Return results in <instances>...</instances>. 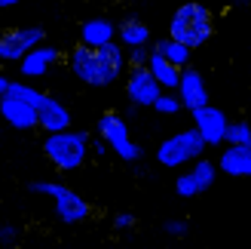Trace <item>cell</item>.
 Masks as SVG:
<instances>
[{
  "mask_svg": "<svg viewBox=\"0 0 251 249\" xmlns=\"http://www.w3.org/2000/svg\"><path fill=\"white\" fill-rule=\"evenodd\" d=\"M92 154V135L86 129H58L43 135V157L52 163L58 172H74L80 169Z\"/></svg>",
  "mask_w": 251,
  "mask_h": 249,
  "instance_id": "1",
  "label": "cell"
},
{
  "mask_svg": "<svg viewBox=\"0 0 251 249\" xmlns=\"http://www.w3.org/2000/svg\"><path fill=\"white\" fill-rule=\"evenodd\" d=\"M169 34L175 40L187 43L190 49L205 46L211 37H215V12L199 0H187L175 9V16L169 22Z\"/></svg>",
  "mask_w": 251,
  "mask_h": 249,
  "instance_id": "2",
  "label": "cell"
},
{
  "mask_svg": "<svg viewBox=\"0 0 251 249\" xmlns=\"http://www.w3.org/2000/svg\"><path fill=\"white\" fill-rule=\"evenodd\" d=\"M28 191L52 197V209H55V218L61 221V225H83V221H89V216H92L89 200H86L83 194H77L74 188H68V185L37 179V182L28 185Z\"/></svg>",
  "mask_w": 251,
  "mask_h": 249,
  "instance_id": "3",
  "label": "cell"
},
{
  "mask_svg": "<svg viewBox=\"0 0 251 249\" xmlns=\"http://www.w3.org/2000/svg\"><path fill=\"white\" fill-rule=\"evenodd\" d=\"M205 148H208V142L199 135L196 126L181 129V132L169 135L166 142H159V148H156V163L166 166V169H181V166L190 163V160L205 157Z\"/></svg>",
  "mask_w": 251,
  "mask_h": 249,
  "instance_id": "4",
  "label": "cell"
},
{
  "mask_svg": "<svg viewBox=\"0 0 251 249\" xmlns=\"http://www.w3.org/2000/svg\"><path fill=\"white\" fill-rule=\"evenodd\" d=\"M95 135H101V139L110 145V151H114L120 160H126V163H138L141 154H144L141 145L132 139L129 123H126V117L120 114V111H104V114H98Z\"/></svg>",
  "mask_w": 251,
  "mask_h": 249,
  "instance_id": "5",
  "label": "cell"
},
{
  "mask_svg": "<svg viewBox=\"0 0 251 249\" xmlns=\"http://www.w3.org/2000/svg\"><path fill=\"white\" fill-rule=\"evenodd\" d=\"M43 37H46V31L40 28V25L6 28L3 34H0V62H6V65H19L34 46L43 43Z\"/></svg>",
  "mask_w": 251,
  "mask_h": 249,
  "instance_id": "6",
  "label": "cell"
},
{
  "mask_svg": "<svg viewBox=\"0 0 251 249\" xmlns=\"http://www.w3.org/2000/svg\"><path fill=\"white\" fill-rule=\"evenodd\" d=\"M218 172L221 166L215 163V160H205V157H199L190 163V169H184L178 179H175V194L184 197V200H190V197H199V194H205L211 185H215L218 179Z\"/></svg>",
  "mask_w": 251,
  "mask_h": 249,
  "instance_id": "7",
  "label": "cell"
},
{
  "mask_svg": "<svg viewBox=\"0 0 251 249\" xmlns=\"http://www.w3.org/2000/svg\"><path fill=\"white\" fill-rule=\"evenodd\" d=\"M162 95V83L150 74V68H129L126 74V98L138 108H153V102Z\"/></svg>",
  "mask_w": 251,
  "mask_h": 249,
  "instance_id": "8",
  "label": "cell"
},
{
  "mask_svg": "<svg viewBox=\"0 0 251 249\" xmlns=\"http://www.w3.org/2000/svg\"><path fill=\"white\" fill-rule=\"evenodd\" d=\"M190 117H193V126L199 129V135L208 142V148L227 145V126H230V120H227V114H224L221 108H215V105L208 102L202 108L190 111Z\"/></svg>",
  "mask_w": 251,
  "mask_h": 249,
  "instance_id": "9",
  "label": "cell"
},
{
  "mask_svg": "<svg viewBox=\"0 0 251 249\" xmlns=\"http://www.w3.org/2000/svg\"><path fill=\"white\" fill-rule=\"evenodd\" d=\"M0 120L16 132H31V129H37V105L6 93L0 98Z\"/></svg>",
  "mask_w": 251,
  "mask_h": 249,
  "instance_id": "10",
  "label": "cell"
},
{
  "mask_svg": "<svg viewBox=\"0 0 251 249\" xmlns=\"http://www.w3.org/2000/svg\"><path fill=\"white\" fill-rule=\"evenodd\" d=\"M95 56H98V68H101V83L104 86L117 83L120 77L129 74V53H126V46L120 40H110L104 46H98Z\"/></svg>",
  "mask_w": 251,
  "mask_h": 249,
  "instance_id": "11",
  "label": "cell"
},
{
  "mask_svg": "<svg viewBox=\"0 0 251 249\" xmlns=\"http://www.w3.org/2000/svg\"><path fill=\"white\" fill-rule=\"evenodd\" d=\"M68 68H71V74L77 77L80 83H86V86H104L101 83V68H98V56H95V49L92 46H86V43H77L68 53Z\"/></svg>",
  "mask_w": 251,
  "mask_h": 249,
  "instance_id": "12",
  "label": "cell"
},
{
  "mask_svg": "<svg viewBox=\"0 0 251 249\" xmlns=\"http://www.w3.org/2000/svg\"><path fill=\"white\" fill-rule=\"evenodd\" d=\"M175 93L181 95L184 111H196V108L208 105V83L202 77V71H196L193 65H187L181 71V83H178V90H175Z\"/></svg>",
  "mask_w": 251,
  "mask_h": 249,
  "instance_id": "13",
  "label": "cell"
},
{
  "mask_svg": "<svg viewBox=\"0 0 251 249\" xmlns=\"http://www.w3.org/2000/svg\"><path fill=\"white\" fill-rule=\"evenodd\" d=\"M55 62H61V49L58 46H52V43H40V46H34L28 56H25L22 62H19V74L22 77H28V80H34V77H43V74L55 65Z\"/></svg>",
  "mask_w": 251,
  "mask_h": 249,
  "instance_id": "14",
  "label": "cell"
},
{
  "mask_svg": "<svg viewBox=\"0 0 251 249\" xmlns=\"http://www.w3.org/2000/svg\"><path fill=\"white\" fill-rule=\"evenodd\" d=\"M71 126V111L65 102H58L55 95H43V102L37 105V129L43 135L46 132H58Z\"/></svg>",
  "mask_w": 251,
  "mask_h": 249,
  "instance_id": "15",
  "label": "cell"
},
{
  "mask_svg": "<svg viewBox=\"0 0 251 249\" xmlns=\"http://www.w3.org/2000/svg\"><path fill=\"white\" fill-rule=\"evenodd\" d=\"M218 166H221L224 176H230V179H251V148L224 145V151L218 157Z\"/></svg>",
  "mask_w": 251,
  "mask_h": 249,
  "instance_id": "16",
  "label": "cell"
},
{
  "mask_svg": "<svg viewBox=\"0 0 251 249\" xmlns=\"http://www.w3.org/2000/svg\"><path fill=\"white\" fill-rule=\"evenodd\" d=\"M117 28H120V25H114L110 19H101V16H98V19H86L80 25V43L98 49V46H104L110 40H117Z\"/></svg>",
  "mask_w": 251,
  "mask_h": 249,
  "instance_id": "17",
  "label": "cell"
},
{
  "mask_svg": "<svg viewBox=\"0 0 251 249\" xmlns=\"http://www.w3.org/2000/svg\"><path fill=\"white\" fill-rule=\"evenodd\" d=\"M147 68H150V74L162 83V90H178V83H181V71L184 68H178L175 62H169L166 56L159 53V49H150V62H147Z\"/></svg>",
  "mask_w": 251,
  "mask_h": 249,
  "instance_id": "18",
  "label": "cell"
},
{
  "mask_svg": "<svg viewBox=\"0 0 251 249\" xmlns=\"http://www.w3.org/2000/svg\"><path fill=\"white\" fill-rule=\"evenodd\" d=\"M117 40H120L126 49H132V46H147V43H150V25L141 22L138 16L123 19L120 28H117Z\"/></svg>",
  "mask_w": 251,
  "mask_h": 249,
  "instance_id": "19",
  "label": "cell"
},
{
  "mask_svg": "<svg viewBox=\"0 0 251 249\" xmlns=\"http://www.w3.org/2000/svg\"><path fill=\"white\" fill-rule=\"evenodd\" d=\"M153 49H159V53L166 56L169 62H175L178 68H187V65H190V53H193V49L187 46V43H181V40H175L172 34H169V37H162V40H156Z\"/></svg>",
  "mask_w": 251,
  "mask_h": 249,
  "instance_id": "20",
  "label": "cell"
},
{
  "mask_svg": "<svg viewBox=\"0 0 251 249\" xmlns=\"http://www.w3.org/2000/svg\"><path fill=\"white\" fill-rule=\"evenodd\" d=\"M153 111H156V114H162V117H172V114H178V111H184V102H181L178 93L162 90V95L153 102Z\"/></svg>",
  "mask_w": 251,
  "mask_h": 249,
  "instance_id": "21",
  "label": "cell"
},
{
  "mask_svg": "<svg viewBox=\"0 0 251 249\" xmlns=\"http://www.w3.org/2000/svg\"><path fill=\"white\" fill-rule=\"evenodd\" d=\"M227 145L251 148V123L248 120H230V126H227Z\"/></svg>",
  "mask_w": 251,
  "mask_h": 249,
  "instance_id": "22",
  "label": "cell"
},
{
  "mask_svg": "<svg viewBox=\"0 0 251 249\" xmlns=\"http://www.w3.org/2000/svg\"><path fill=\"white\" fill-rule=\"evenodd\" d=\"M9 93L19 95V98H25V102H31V105H40L43 95H46V93L37 90V86H28V83H22V80H12L9 83Z\"/></svg>",
  "mask_w": 251,
  "mask_h": 249,
  "instance_id": "23",
  "label": "cell"
},
{
  "mask_svg": "<svg viewBox=\"0 0 251 249\" xmlns=\"http://www.w3.org/2000/svg\"><path fill=\"white\" fill-rule=\"evenodd\" d=\"M126 53H129V68H147V62H150L147 46H132V49H126Z\"/></svg>",
  "mask_w": 251,
  "mask_h": 249,
  "instance_id": "24",
  "label": "cell"
},
{
  "mask_svg": "<svg viewBox=\"0 0 251 249\" xmlns=\"http://www.w3.org/2000/svg\"><path fill=\"white\" fill-rule=\"evenodd\" d=\"M162 231H166L169 234V237H187V234H190V225H187V221L184 218H169L166 221V225H162Z\"/></svg>",
  "mask_w": 251,
  "mask_h": 249,
  "instance_id": "25",
  "label": "cell"
},
{
  "mask_svg": "<svg viewBox=\"0 0 251 249\" xmlns=\"http://www.w3.org/2000/svg\"><path fill=\"white\" fill-rule=\"evenodd\" d=\"M16 240H19V225L3 221V225H0V246H12Z\"/></svg>",
  "mask_w": 251,
  "mask_h": 249,
  "instance_id": "26",
  "label": "cell"
},
{
  "mask_svg": "<svg viewBox=\"0 0 251 249\" xmlns=\"http://www.w3.org/2000/svg\"><path fill=\"white\" fill-rule=\"evenodd\" d=\"M114 228L117 231H132L135 228V216L132 213H117L114 216Z\"/></svg>",
  "mask_w": 251,
  "mask_h": 249,
  "instance_id": "27",
  "label": "cell"
},
{
  "mask_svg": "<svg viewBox=\"0 0 251 249\" xmlns=\"http://www.w3.org/2000/svg\"><path fill=\"white\" fill-rule=\"evenodd\" d=\"M107 154H114L110 145L101 139V135H95V139H92V157H107Z\"/></svg>",
  "mask_w": 251,
  "mask_h": 249,
  "instance_id": "28",
  "label": "cell"
},
{
  "mask_svg": "<svg viewBox=\"0 0 251 249\" xmlns=\"http://www.w3.org/2000/svg\"><path fill=\"white\" fill-rule=\"evenodd\" d=\"M9 83H12V80H9V77H3V74H0V98H3V95L9 93Z\"/></svg>",
  "mask_w": 251,
  "mask_h": 249,
  "instance_id": "29",
  "label": "cell"
},
{
  "mask_svg": "<svg viewBox=\"0 0 251 249\" xmlns=\"http://www.w3.org/2000/svg\"><path fill=\"white\" fill-rule=\"evenodd\" d=\"M230 6H251V0H227Z\"/></svg>",
  "mask_w": 251,
  "mask_h": 249,
  "instance_id": "30",
  "label": "cell"
},
{
  "mask_svg": "<svg viewBox=\"0 0 251 249\" xmlns=\"http://www.w3.org/2000/svg\"><path fill=\"white\" fill-rule=\"evenodd\" d=\"M19 0H0V9H9V6H16Z\"/></svg>",
  "mask_w": 251,
  "mask_h": 249,
  "instance_id": "31",
  "label": "cell"
},
{
  "mask_svg": "<svg viewBox=\"0 0 251 249\" xmlns=\"http://www.w3.org/2000/svg\"><path fill=\"white\" fill-rule=\"evenodd\" d=\"M114 3H129V0H114Z\"/></svg>",
  "mask_w": 251,
  "mask_h": 249,
  "instance_id": "32",
  "label": "cell"
}]
</instances>
